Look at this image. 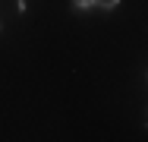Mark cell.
Wrapping results in <instances>:
<instances>
[{
  "instance_id": "3957f363",
  "label": "cell",
  "mask_w": 148,
  "mask_h": 142,
  "mask_svg": "<svg viewBox=\"0 0 148 142\" xmlns=\"http://www.w3.org/2000/svg\"><path fill=\"white\" fill-rule=\"evenodd\" d=\"M0 32H3V22H0Z\"/></svg>"
},
{
  "instance_id": "7a4b0ae2",
  "label": "cell",
  "mask_w": 148,
  "mask_h": 142,
  "mask_svg": "<svg viewBox=\"0 0 148 142\" xmlns=\"http://www.w3.org/2000/svg\"><path fill=\"white\" fill-rule=\"evenodd\" d=\"M16 6H19V13H22V16L29 13V3H25V0H16Z\"/></svg>"
},
{
  "instance_id": "277c9868",
  "label": "cell",
  "mask_w": 148,
  "mask_h": 142,
  "mask_svg": "<svg viewBox=\"0 0 148 142\" xmlns=\"http://www.w3.org/2000/svg\"><path fill=\"white\" fill-rule=\"evenodd\" d=\"M145 126H148V117H145Z\"/></svg>"
},
{
  "instance_id": "6da1fadb",
  "label": "cell",
  "mask_w": 148,
  "mask_h": 142,
  "mask_svg": "<svg viewBox=\"0 0 148 142\" xmlns=\"http://www.w3.org/2000/svg\"><path fill=\"white\" fill-rule=\"evenodd\" d=\"M120 0H69L73 13H88V10H101V13H114Z\"/></svg>"
}]
</instances>
